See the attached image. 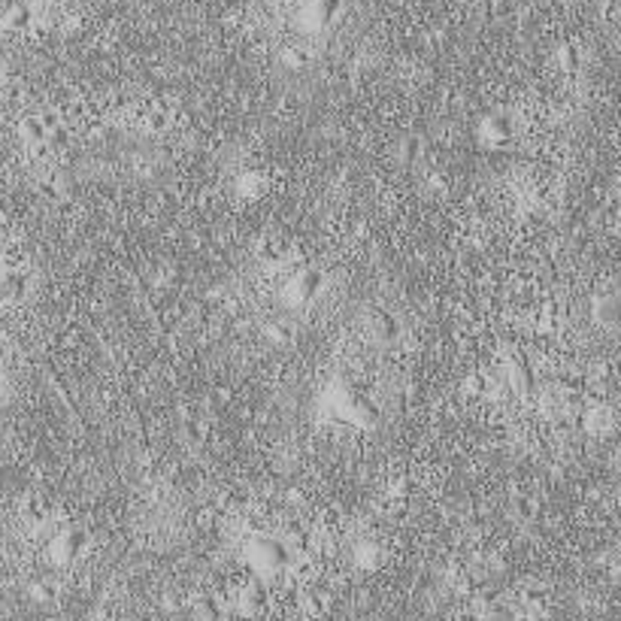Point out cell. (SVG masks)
<instances>
[{
  "label": "cell",
  "instance_id": "1",
  "mask_svg": "<svg viewBox=\"0 0 621 621\" xmlns=\"http://www.w3.org/2000/svg\"><path fill=\"white\" fill-rule=\"evenodd\" d=\"M249 558L258 570H282L288 564V545L273 536H261L249 545Z\"/></svg>",
  "mask_w": 621,
  "mask_h": 621
},
{
  "label": "cell",
  "instance_id": "2",
  "mask_svg": "<svg viewBox=\"0 0 621 621\" xmlns=\"http://www.w3.org/2000/svg\"><path fill=\"white\" fill-rule=\"evenodd\" d=\"M509 136H513V124H509L506 115L500 113H488L479 118L476 124V143L485 145V149H504V145L509 143Z\"/></svg>",
  "mask_w": 621,
  "mask_h": 621
},
{
  "label": "cell",
  "instance_id": "3",
  "mask_svg": "<svg viewBox=\"0 0 621 621\" xmlns=\"http://www.w3.org/2000/svg\"><path fill=\"white\" fill-rule=\"evenodd\" d=\"M322 291V276L315 270H297L294 276L285 282V300L291 306H306L313 304Z\"/></svg>",
  "mask_w": 621,
  "mask_h": 621
},
{
  "label": "cell",
  "instance_id": "4",
  "mask_svg": "<svg viewBox=\"0 0 621 621\" xmlns=\"http://www.w3.org/2000/svg\"><path fill=\"white\" fill-rule=\"evenodd\" d=\"M82 545H85V536H82L79 531H61L52 540L49 552H52V558L58 564H67V561H73L82 552Z\"/></svg>",
  "mask_w": 621,
  "mask_h": 621
},
{
  "label": "cell",
  "instance_id": "5",
  "mask_svg": "<svg viewBox=\"0 0 621 621\" xmlns=\"http://www.w3.org/2000/svg\"><path fill=\"white\" fill-rule=\"evenodd\" d=\"M22 291H24V276L18 270H3L0 273V300L3 304H13V300H18L22 297Z\"/></svg>",
  "mask_w": 621,
  "mask_h": 621
},
{
  "label": "cell",
  "instance_id": "6",
  "mask_svg": "<svg viewBox=\"0 0 621 621\" xmlns=\"http://www.w3.org/2000/svg\"><path fill=\"white\" fill-rule=\"evenodd\" d=\"M234 185H236V194H243V197H261L267 179H264V173H258V170H245L236 176Z\"/></svg>",
  "mask_w": 621,
  "mask_h": 621
}]
</instances>
